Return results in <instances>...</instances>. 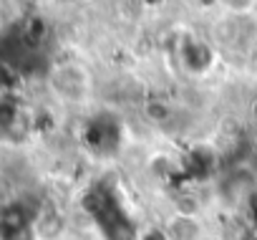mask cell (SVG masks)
Instances as JSON below:
<instances>
[{
    "mask_svg": "<svg viewBox=\"0 0 257 240\" xmlns=\"http://www.w3.org/2000/svg\"><path fill=\"white\" fill-rule=\"evenodd\" d=\"M53 94L66 101V104H83L88 99V91H91V76L88 71L76 63V61H68V63H58L53 71H51V78H48Z\"/></svg>",
    "mask_w": 257,
    "mask_h": 240,
    "instance_id": "cell-1",
    "label": "cell"
},
{
    "mask_svg": "<svg viewBox=\"0 0 257 240\" xmlns=\"http://www.w3.org/2000/svg\"><path fill=\"white\" fill-rule=\"evenodd\" d=\"M214 43L227 48V51H244L257 41V18L254 13L249 16H232L224 13L217 23H214V33H212Z\"/></svg>",
    "mask_w": 257,
    "mask_h": 240,
    "instance_id": "cell-2",
    "label": "cell"
},
{
    "mask_svg": "<svg viewBox=\"0 0 257 240\" xmlns=\"http://www.w3.org/2000/svg\"><path fill=\"white\" fill-rule=\"evenodd\" d=\"M23 235H33V222L21 205H11L0 215V237L3 240H21Z\"/></svg>",
    "mask_w": 257,
    "mask_h": 240,
    "instance_id": "cell-3",
    "label": "cell"
},
{
    "mask_svg": "<svg viewBox=\"0 0 257 240\" xmlns=\"http://www.w3.org/2000/svg\"><path fill=\"white\" fill-rule=\"evenodd\" d=\"M21 122H26V116L18 96L13 91H0V132L13 134Z\"/></svg>",
    "mask_w": 257,
    "mask_h": 240,
    "instance_id": "cell-4",
    "label": "cell"
},
{
    "mask_svg": "<svg viewBox=\"0 0 257 240\" xmlns=\"http://www.w3.org/2000/svg\"><path fill=\"white\" fill-rule=\"evenodd\" d=\"M167 235H169V240H199L202 237V222H199L197 215L177 212L167 222Z\"/></svg>",
    "mask_w": 257,
    "mask_h": 240,
    "instance_id": "cell-5",
    "label": "cell"
},
{
    "mask_svg": "<svg viewBox=\"0 0 257 240\" xmlns=\"http://www.w3.org/2000/svg\"><path fill=\"white\" fill-rule=\"evenodd\" d=\"M61 230H63V220H61V215H58L53 207H46V210L33 220V232H36L38 237H43V240L58 237Z\"/></svg>",
    "mask_w": 257,
    "mask_h": 240,
    "instance_id": "cell-6",
    "label": "cell"
},
{
    "mask_svg": "<svg viewBox=\"0 0 257 240\" xmlns=\"http://www.w3.org/2000/svg\"><path fill=\"white\" fill-rule=\"evenodd\" d=\"M144 114L152 119V122L162 124V122H169V116H172V106L162 99H149L144 104Z\"/></svg>",
    "mask_w": 257,
    "mask_h": 240,
    "instance_id": "cell-7",
    "label": "cell"
},
{
    "mask_svg": "<svg viewBox=\"0 0 257 240\" xmlns=\"http://www.w3.org/2000/svg\"><path fill=\"white\" fill-rule=\"evenodd\" d=\"M214 3L232 16H249L257 11V0H214Z\"/></svg>",
    "mask_w": 257,
    "mask_h": 240,
    "instance_id": "cell-8",
    "label": "cell"
},
{
    "mask_svg": "<svg viewBox=\"0 0 257 240\" xmlns=\"http://www.w3.org/2000/svg\"><path fill=\"white\" fill-rule=\"evenodd\" d=\"M18 86V73L13 66L0 63V91H13Z\"/></svg>",
    "mask_w": 257,
    "mask_h": 240,
    "instance_id": "cell-9",
    "label": "cell"
},
{
    "mask_svg": "<svg viewBox=\"0 0 257 240\" xmlns=\"http://www.w3.org/2000/svg\"><path fill=\"white\" fill-rule=\"evenodd\" d=\"M139 240H169V235H167V227H149L139 235Z\"/></svg>",
    "mask_w": 257,
    "mask_h": 240,
    "instance_id": "cell-10",
    "label": "cell"
},
{
    "mask_svg": "<svg viewBox=\"0 0 257 240\" xmlns=\"http://www.w3.org/2000/svg\"><path fill=\"white\" fill-rule=\"evenodd\" d=\"M139 6H144V8H162L164 0H139Z\"/></svg>",
    "mask_w": 257,
    "mask_h": 240,
    "instance_id": "cell-11",
    "label": "cell"
},
{
    "mask_svg": "<svg viewBox=\"0 0 257 240\" xmlns=\"http://www.w3.org/2000/svg\"><path fill=\"white\" fill-rule=\"evenodd\" d=\"M249 119L257 124V96H254V99H252V104H249Z\"/></svg>",
    "mask_w": 257,
    "mask_h": 240,
    "instance_id": "cell-12",
    "label": "cell"
},
{
    "mask_svg": "<svg viewBox=\"0 0 257 240\" xmlns=\"http://www.w3.org/2000/svg\"><path fill=\"white\" fill-rule=\"evenodd\" d=\"M252 149H254V154H257V134H254V142H252Z\"/></svg>",
    "mask_w": 257,
    "mask_h": 240,
    "instance_id": "cell-13",
    "label": "cell"
}]
</instances>
